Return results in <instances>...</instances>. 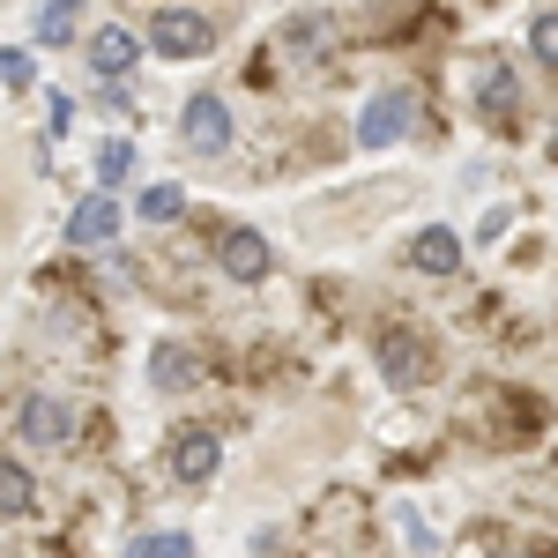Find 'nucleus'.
I'll list each match as a JSON object with an SVG mask.
<instances>
[{
  "label": "nucleus",
  "instance_id": "obj_9",
  "mask_svg": "<svg viewBox=\"0 0 558 558\" xmlns=\"http://www.w3.org/2000/svg\"><path fill=\"white\" fill-rule=\"evenodd\" d=\"M134 52H142V45H134V31H120V23H105V31L89 38V60H97V75H105V83H120V75H128Z\"/></svg>",
  "mask_w": 558,
  "mask_h": 558
},
{
  "label": "nucleus",
  "instance_id": "obj_18",
  "mask_svg": "<svg viewBox=\"0 0 558 558\" xmlns=\"http://www.w3.org/2000/svg\"><path fill=\"white\" fill-rule=\"evenodd\" d=\"M529 52H536V68H551V52H558V15H536V23H529Z\"/></svg>",
  "mask_w": 558,
  "mask_h": 558
},
{
  "label": "nucleus",
  "instance_id": "obj_4",
  "mask_svg": "<svg viewBox=\"0 0 558 558\" xmlns=\"http://www.w3.org/2000/svg\"><path fill=\"white\" fill-rule=\"evenodd\" d=\"M179 134H186V149H202V157H216V149L231 142V105H223L216 89H202V97H186V112H179Z\"/></svg>",
  "mask_w": 558,
  "mask_h": 558
},
{
  "label": "nucleus",
  "instance_id": "obj_3",
  "mask_svg": "<svg viewBox=\"0 0 558 558\" xmlns=\"http://www.w3.org/2000/svg\"><path fill=\"white\" fill-rule=\"evenodd\" d=\"M165 462H172L179 484H209L216 462H223V439H216L209 425H179V432H172V454H165Z\"/></svg>",
  "mask_w": 558,
  "mask_h": 558
},
{
  "label": "nucleus",
  "instance_id": "obj_14",
  "mask_svg": "<svg viewBox=\"0 0 558 558\" xmlns=\"http://www.w3.org/2000/svg\"><path fill=\"white\" fill-rule=\"evenodd\" d=\"M31 31H38V45L75 38V8H68V0H52V8H38V15H31Z\"/></svg>",
  "mask_w": 558,
  "mask_h": 558
},
{
  "label": "nucleus",
  "instance_id": "obj_12",
  "mask_svg": "<svg viewBox=\"0 0 558 558\" xmlns=\"http://www.w3.org/2000/svg\"><path fill=\"white\" fill-rule=\"evenodd\" d=\"M31 507H38V484H31V470L0 454V514H31Z\"/></svg>",
  "mask_w": 558,
  "mask_h": 558
},
{
  "label": "nucleus",
  "instance_id": "obj_7",
  "mask_svg": "<svg viewBox=\"0 0 558 558\" xmlns=\"http://www.w3.org/2000/svg\"><path fill=\"white\" fill-rule=\"evenodd\" d=\"M216 260H223L239 283H260V276H268V239L239 223V231H223V239H216Z\"/></svg>",
  "mask_w": 558,
  "mask_h": 558
},
{
  "label": "nucleus",
  "instance_id": "obj_13",
  "mask_svg": "<svg viewBox=\"0 0 558 558\" xmlns=\"http://www.w3.org/2000/svg\"><path fill=\"white\" fill-rule=\"evenodd\" d=\"M128 558H194V536H179V529H149V536H134Z\"/></svg>",
  "mask_w": 558,
  "mask_h": 558
},
{
  "label": "nucleus",
  "instance_id": "obj_6",
  "mask_svg": "<svg viewBox=\"0 0 558 558\" xmlns=\"http://www.w3.org/2000/svg\"><path fill=\"white\" fill-rule=\"evenodd\" d=\"M23 439H38V447H68V439H75V410H68L60 395H31V402H23Z\"/></svg>",
  "mask_w": 558,
  "mask_h": 558
},
{
  "label": "nucleus",
  "instance_id": "obj_10",
  "mask_svg": "<svg viewBox=\"0 0 558 558\" xmlns=\"http://www.w3.org/2000/svg\"><path fill=\"white\" fill-rule=\"evenodd\" d=\"M112 231H120V209H112V194H89L83 209L68 216V239H75V246H105Z\"/></svg>",
  "mask_w": 558,
  "mask_h": 558
},
{
  "label": "nucleus",
  "instance_id": "obj_15",
  "mask_svg": "<svg viewBox=\"0 0 558 558\" xmlns=\"http://www.w3.org/2000/svg\"><path fill=\"white\" fill-rule=\"evenodd\" d=\"M484 112H499V120L514 112V75L507 68H484Z\"/></svg>",
  "mask_w": 558,
  "mask_h": 558
},
{
  "label": "nucleus",
  "instance_id": "obj_21",
  "mask_svg": "<svg viewBox=\"0 0 558 558\" xmlns=\"http://www.w3.org/2000/svg\"><path fill=\"white\" fill-rule=\"evenodd\" d=\"M492 558H529V544H492Z\"/></svg>",
  "mask_w": 558,
  "mask_h": 558
},
{
  "label": "nucleus",
  "instance_id": "obj_2",
  "mask_svg": "<svg viewBox=\"0 0 558 558\" xmlns=\"http://www.w3.org/2000/svg\"><path fill=\"white\" fill-rule=\"evenodd\" d=\"M417 89H380L365 112H357V142H373V149H387V142H402V134L417 128Z\"/></svg>",
  "mask_w": 558,
  "mask_h": 558
},
{
  "label": "nucleus",
  "instance_id": "obj_16",
  "mask_svg": "<svg viewBox=\"0 0 558 558\" xmlns=\"http://www.w3.org/2000/svg\"><path fill=\"white\" fill-rule=\"evenodd\" d=\"M128 172H134V142H105V157H97V179H105V186H120Z\"/></svg>",
  "mask_w": 558,
  "mask_h": 558
},
{
  "label": "nucleus",
  "instance_id": "obj_5",
  "mask_svg": "<svg viewBox=\"0 0 558 558\" xmlns=\"http://www.w3.org/2000/svg\"><path fill=\"white\" fill-rule=\"evenodd\" d=\"M380 373H387L395 387L432 380V343H425V336H402V328H387V336H380Z\"/></svg>",
  "mask_w": 558,
  "mask_h": 558
},
{
  "label": "nucleus",
  "instance_id": "obj_17",
  "mask_svg": "<svg viewBox=\"0 0 558 558\" xmlns=\"http://www.w3.org/2000/svg\"><path fill=\"white\" fill-rule=\"evenodd\" d=\"M179 209H186V194H179V186H149V194H142V216H149V223H172Z\"/></svg>",
  "mask_w": 558,
  "mask_h": 558
},
{
  "label": "nucleus",
  "instance_id": "obj_11",
  "mask_svg": "<svg viewBox=\"0 0 558 558\" xmlns=\"http://www.w3.org/2000/svg\"><path fill=\"white\" fill-rule=\"evenodd\" d=\"M149 380H157V387H194V380H202V357L179 350V343H165L157 357H149Z\"/></svg>",
  "mask_w": 558,
  "mask_h": 558
},
{
  "label": "nucleus",
  "instance_id": "obj_8",
  "mask_svg": "<svg viewBox=\"0 0 558 558\" xmlns=\"http://www.w3.org/2000/svg\"><path fill=\"white\" fill-rule=\"evenodd\" d=\"M410 260H417L425 276H454V268H462V239H454L447 223H432V231L410 239Z\"/></svg>",
  "mask_w": 558,
  "mask_h": 558
},
{
  "label": "nucleus",
  "instance_id": "obj_19",
  "mask_svg": "<svg viewBox=\"0 0 558 558\" xmlns=\"http://www.w3.org/2000/svg\"><path fill=\"white\" fill-rule=\"evenodd\" d=\"M31 83V52H0V89H23Z\"/></svg>",
  "mask_w": 558,
  "mask_h": 558
},
{
  "label": "nucleus",
  "instance_id": "obj_20",
  "mask_svg": "<svg viewBox=\"0 0 558 558\" xmlns=\"http://www.w3.org/2000/svg\"><path fill=\"white\" fill-rule=\"evenodd\" d=\"M68 120H75V105H68V97H52V105H45V128L68 134Z\"/></svg>",
  "mask_w": 558,
  "mask_h": 558
},
{
  "label": "nucleus",
  "instance_id": "obj_1",
  "mask_svg": "<svg viewBox=\"0 0 558 558\" xmlns=\"http://www.w3.org/2000/svg\"><path fill=\"white\" fill-rule=\"evenodd\" d=\"M149 45L172 52V60H202V52L216 45V23L194 15V8H157V15H149Z\"/></svg>",
  "mask_w": 558,
  "mask_h": 558
}]
</instances>
